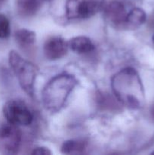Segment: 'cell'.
I'll return each mask as SVG.
<instances>
[{
  "mask_svg": "<svg viewBox=\"0 0 154 155\" xmlns=\"http://www.w3.org/2000/svg\"><path fill=\"white\" fill-rule=\"evenodd\" d=\"M111 86L116 98L123 105L131 109H138L143 105V85L138 73L133 68L128 67L114 74Z\"/></svg>",
  "mask_w": 154,
  "mask_h": 155,
  "instance_id": "1",
  "label": "cell"
},
{
  "mask_svg": "<svg viewBox=\"0 0 154 155\" xmlns=\"http://www.w3.org/2000/svg\"><path fill=\"white\" fill-rule=\"evenodd\" d=\"M76 85L77 80L71 74H61L51 79L42 92L45 108L50 113H57L60 110Z\"/></svg>",
  "mask_w": 154,
  "mask_h": 155,
  "instance_id": "2",
  "label": "cell"
},
{
  "mask_svg": "<svg viewBox=\"0 0 154 155\" xmlns=\"http://www.w3.org/2000/svg\"><path fill=\"white\" fill-rule=\"evenodd\" d=\"M9 64L22 89L27 95L33 96L35 80L39 73L37 67L23 58L15 51H11L9 53Z\"/></svg>",
  "mask_w": 154,
  "mask_h": 155,
  "instance_id": "3",
  "label": "cell"
},
{
  "mask_svg": "<svg viewBox=\"0 0 154 155\" xmlns=\"http://www.w3.org/2000/svg\"><path fill=\"white\" fill-rule=\"evenodd\" d=\"M104 0H66V16L68 19H86L98 13Z\"/></svg>",
  "mask_w": 154,
  "mask_h": 155,
  "instance_id": "4",
  "label": "cell"
},
{
  "mask_svg": "<svg viewBox=\"0 0 154 155\" xmlns=\"http://www.w3.org/2000/svg\"><path fill=\"white\" fill-rule=\"evenodd\" d=\"M3 114L8 123L15 126L30 125L33 118L26 103L18 99L8 101L3 107Z\"/></svg>",
  "mask_w": 154,
  "mask_h": 155,
  "instance_id": "5",
  "label": "cell"
},
{
  "mask_svg": "<svg viewBox=\"0 0 154 155\" xmlns=\"http://www.w3.org/2000/svg\"><path fill=\"white\" fill-rule=\"evenodd\" d=\"M21 142V134L17 126L9 123L0 126V152L2 154H17Z\"/></svg>",
  "mask_w": 154,
  "mask_h": 155,
  "instance_id": "6",
  "label": "cell"
},
{
  "mask_svg": "<svg viewBox=\"0 0 154 155\" xmlns=\"http://www.w3.org/2000/svg\"><path fill=\"white\" fill-rule=\"evenodd\" d=\"M104 16L110 24L115 27L126 26L127 13L125 6L116 0L110 2L104 8Z\"/></svg>",
  "mask_w": 154,
  "mask_h": 155,
  "instance_id": "7",
  "label": "cell"
},
{
  "mask_svg": "<svg viewBox=\"0 0 154 155\" xmlns=\"http://www.w3.org/2000/svg\"><path fill=\"white\" fill-rule=\"evenodd\" d=\"M68 43L60 36H52L44 44V54L51 61L61 58L67 52Z\"/></svg>",
  "mask_w": 154,
  "mask_h": 155,
  "instance_id": "8",
  "label": "cell"
},
{
  "mask_svg": "<svg viewBox=\"0 0 154 155\" xmlns=\"http://www.w3.org/2000/svg\"><path fill=\"white\" fill-rule=\"evenodd\" d=\"M44 0H16L18 15L24 18H29L36 15L40 9Z\"/></svg>",
  "mask_w": 154,
  "mask_h": 155,
  "instance_id": "9",
  "label": "cell"
},
{
  "mask_svg": "<svg viewBox=\"0 0 154 155\" xmlns=\"http://www.w3.org/2000/svg\"><path fill=\"white\" fill-rule=\"evenodd\" d=\"M68 45L72 51L79 54L91 52L95 48L92 41L86 36H76L72 38L69 40Z\"/></svg>",
  "mask_w": 154,
  "mask_h": 155,
  "instance_id": "10",
  "label": "cell"
},
{
  "mask_svg": "<svg viewBox=\"0 0 154 155\" xmlns=\"http://www.w3.org/2000/svg\"><path fill=\"white\" fill-rule=\"evenodd\" d=\"M146 15L143 10L135 8L127 14L126 26L128 28L136 29L141 26L146 21Z\"/></svg>",
  "mask_w": 154,
  "mask_h": 155,
  "instance_id": "11",
  "label": "cell"
},
{
  "mask_svg": "<svg viewBox=\"0 0 154 155\" xmlns=\"http://www.w3.org/2000/svg\"><path fill=\"white\" fill-rule=\"evenodd\" d=\"M15 40L20 46L28 47L33 45L36 41V34L31 30L21 29L18 30L14 35Z\"/></svg>",
  "mask_w": 154,
  "mask_h": 155,
  "instance_id": "12",
  "label": "cell"
},
{
  "mask_svg": "<svg viewBox=\"0 0 154 155\" xmlns=\"http://www.w3.org/2000/svg\"><path fill=\"white\" fill-rule=\"evenodd\" d=\"M86 144L81 141L69 140L63 143L61 146V152L65 154H80L85 149Z\"/></svg>",
  "mask_w": 154,
  "mask_h": 155,
  "instance_id": "13",
  "label": "cell"
},
{
  "mask_svg": "<svg viewBox=\"0 0 154 155\" xmlns=\"http://www.w3.org/2000/svg\"><path fill=\"white\" fill-rule=\"evenodd\" d=\"M97 103L101 109L114 110L115 108L118 107L116 101L108 94L102 92H99L97 95Z\"/></svg>",
  "mask_w": 154,
  "mask_h": 155,
  "instance_id": "14",
  "label": "cell"
},
{
  "mask_svg": "<svg viewBox=\"0 0 154 155\" xmlns=\"http://www.w3.org/2000/svg\"><path fill=\"white\" fill-rule=\"evenodd\" d=\"M11 33L10 22L7 17L0 14V39H6Z\"/></svg>",
  "mask_w": 154,
  "mask_h": 155,
  "instance_id": "15",
  "label": "cell"
},
{
  "mask_svg": "<svg viewBox=\"0 0 154 155\" xmlns=\"http://www.w3.org/2000/svg\"><path fill=\"white\" fill-rule=\"evenodd\" d=\"M32 154L38 155H50L51 154V152L48 148H45V147H38L33 150Z\"/></svg>",
  "mask_w": 154,
  "mask_h": 155,
  "instance_id": "16",
  "label": "cell"
},
{
  "mask_svg": "<svg viewBox=\"0 0 154 155\" xmlns=\"http://www.w3.org/2000/svg\"><path fill=\"white\" fill-rule=\"evenodd\" d=\"M150 115L152 119L154 120V104L152 106V107H151L150 109Z\"/></svg>",
  "mask_w": 154,
  "mask_h": 155,
  "instance_id": "17",
  "label": "cell"
},
{
  "mask_svg": "<svg viewBox=\"0 0 154 155\" xmlns=\"http://www.w3.org/2000/svg\"><path fill=\"white\" fill-rule=\"evenodd\" d=\"M152 42H153V43H154V35H153V36H152Z\"/></svg>",
  "mask_w": 154,
  "mask_h": 155,
  "instance_id": "18",
  "label": "cell"
},
{
  "mask_svg": "<svg viewBox=\"0 0 154 155\" xmlns=\"http://www.w3.org/2000/svg\"><path fill=\"white\" fill-rule=\"evenodd\" d=\"M3 1H4V0H0V3H1V2H2Z\"/></svg>",
  "mask_w": 154,
  "mask_h": 155,
  "instance_id": "19",
  "label": "cell"
},
{
  "mask_svg": "<svg viewBox=\"0 0 154 155\" xmlns=\"http://www.w3.org/2000/svg\"><path fill=\"white\" fill-rule=\"evenodd\" d=\"M152 154H154V151H152Z\"/></svg>",
  "mask_w": 154,
  "mask_h": 155,
  "instance_id": "20",
  "label": "cell"
}]
</instances>
